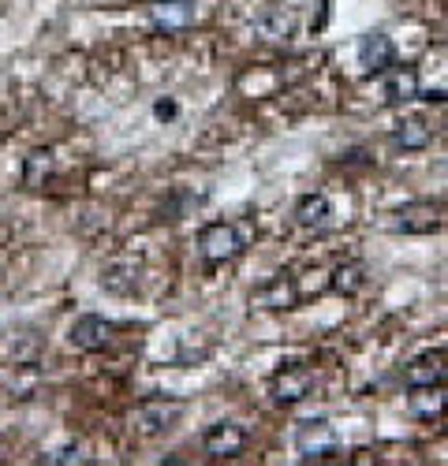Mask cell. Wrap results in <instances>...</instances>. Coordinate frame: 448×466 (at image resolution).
I'll list each match as a JSON object with an SVG mask.
<instances>
[{
  "instance_id": "3957f363",
  "label": "cell",
  "mask_w": 448,
  "mask_h": 466,
  "mask_svg": "<svg viewBox=\"0 0 448 466\" xmlns=\"http://www.w3.org/2000/svg\"><path fill=\"white\" fill-rule=\"evenodd\" d=\"M183 418V403L179 400H146V403H138L135 410H131V430L138 433V437H161V433H168L172 425Z\"/></svg>"
},
{
  "instance_id": "8992f818",
  "label": "cell",
  "mask_w": 448,
  "mask_h": 466,
  "mask_svg": "<svg viewBox=\"0 0 448 466\" xmlns=\"http://www.w3.org/2000/svg\"><path fill=\"white\" fill-rule=\"evenodd\" d=\"M392 228L403 231V236H430V231L441 228V202L419 198V202H407L392 213Z\"/></svg>"
},
{
  "instance_id": "5bb4252c",
  "label": "cell",
  "mask_w": 448,
  "mask_h": 466,
  "mask_svg": "<svg viewBox=\"0 0 448 466\" xmlns=\"http://www.w3.org/2000/svg\"><path fill=\"white\" fill-rule=\"evenodd\" d=\"M366 280H370V268H366V261H359V258H348V261H341V265L332 268L329 288H332V295L355 299V295L366 288Z\"/></svg>"
},
{
  "instance_id": "e0dca14e",
  "label": "cell",
  "mask_w": 448,
  "mask_h": 466,
  "mask_svg": "<svg viewBox=\"0 0 448 466\" xmlns=\"http://www.w3.org/2000/svg\"><path fill=\"white\" fill-rule=\"evenodd\" d=\"M382 97H385V105H407V101H415L419 97V75H415V67L392 71L389 79H385Z\"/></svg>"
},
{
  "instance_id": "ba28073f",
  "label": "cell",
  "mask_w": 448,
  "mask_h": 466,
  "mask_svg": "<svg viewBox=\"0 0 448 466\" xmlns=\"http://www.w3.org/2000/svg\"><path fill=\"white\" fill-rule=\"evenodd\" d=\"M247 441L250 437H247V430L239 421H213L209 430L202 433V448L213 459H236V455H243Z\"/></svg>"
},
{
  "instance_id": "6da1fadb",
  "label": "cell",
  "mask_w": 448,
  "mask_h": 466,
  "mask_svg": "<svg viewBox=\"0 0 448 466\" xmlns=\"http://www.w3.org/2000/svg\"><path fill=\"white\" fill-rule=\"evenodd\" d=\"M254 239V224L250 220H213L199 231V254L206 265H224L236 261Z\"/></svg>"
},
{
  "instance_id": "52a82bcc",
  "label": "cell",
  "mask_w": 448,
  "mask_h": 466,
  "mask_svg": "<svg viewBox=\"0 0 448 466\" xmlns=\"http://www.w3.org/2000/svg\"><path fill=\"white\" fill-rule=\"evenodd\" d=\"M355 60L366 75H385L392 64H396V46H392V37L382 34V30H370L359 37V46H355Z\"/></svg>"
},
{
  "instance_id": "9a60e30c",
  "label": "cell",
  "mask_w": 448,
  "mask_h": 466,
  "mask_svg": "<svg viewBox=\"0 0 448 466\" xmlns=\"http://www.w3.org/2000/svg\"><path fill=\"white\" fill-rule=\"evenodd\" d=\"M295 224L307 231H325L332 224V202L325 194H303V198L295 202Z\"/></svg>"
},
{
  "instance_id": "ffe728a7",
  "label": "cell",
  "mask_w": 448,
  "mask_h": 466,
  "mask_svg": "<svg viewBox=\"0 0 448 466\" xmlns=\"http://www.w3.org/2000/svg\"><path fill=\"white\" fill-rule=\"evenodd\" d=\"M154 116H158V120H172V116H176V101H158L154 105Z\"/></svg>"
},
{
  "instance_id": "44dd1931",
  "label": "cell",
  "mask_w": 448,
  "mask_h": 466,
  "mask_svg": "<svg viewBox=\"0 0 448 466\" xmlns=\"http://www.w3.org/2000/svg\"><path fill=\"white\" fill-rule=\"evenodd\" d=\"M419 97H423V101H430V105H444V101H448V94H444V90H426V94L419 90Z\"/></svg>"
},
{
  "instance_id": "9c48e42d",
  "label": "cell",
  "mask_w": 448,
  "mask_h": 466,
  "mask_svg": "<svg viewBox=\"0 0 448 466\" xmlns=\"http://www.w3.org/2000/svg\"><path fill=\"white\" fill-rule=\"evenodd\" d=\"M299 302V284L291 273H277L266 284H258L250 291V306L254 309H291Z\"/></svg>"
},
{
  "instance_id": "30bf717a",
  "label": "cell",
  "mask_w": 448,
  "mask_h": 466,
  "mask_svg": "<svg viewBox=\"0 0 448 466\" xmlns=\"http://www.w3.org/2000/svg\"><path fill=\"white\" fill-rule=\"evenodd\" d=\"M448 380V355L444 351H423L403 366V384L423 388V384H444Z\"/></svg>"
},
{
  "instance_id": "7c38bea8",
  "label": "cell",
  "mask_w": 448,
  "mask_h": 466,
  "mask_svg": "<svg viewBox=\"0 0 448 466\" xmlns=\"http://www.w3.org/2000/svg\"><path fill=\"white\" fill-rule=\"evenodd\" d=\"M407 414L419 421H441L448 414V392L444 384H423L407 392Z\"/></svg>"
},
{
  "instance_id": "2e32d148",
  "label": "cell",
  "mask_w": 448,
  "mask_h": 466,
  "mask_svg": "<svg viewBox=\"0 0 448 466\" xmlns=\"http://www.w3.org/2000/svg\"><path fill=\"white\" fill-rule=\"evenodd\" d=\"M430 142H433V127L426 120H419V116H407V120H400L396 131H392V146L403 149V153H419Z\"/></svg>"
},
{
  "instance_id": "7a4b0ae2",
  "label": "cell",
  "mask_w": 448,
  "mask_h": 466,
  "mask_svg": "<svg viewBox=\"0 0 448 466\" xmlns=\"http://www.w3.org/2000/svg\"><path fill=\"white\" fill-rule=\"evenodd\" d=\"M295 451L303 462H329L341 451V437H336V430L325 418H307L295 430Z\"/></svg>"
},
{
  "instance_id": "277c9868",
  "label": "cell",
  "mask_w": 448,
  "mask_h": 466,
  "mask_svg": "<svg viewBox=\"0 0 448 466\" xmlns=\"http://www.w3.org/2000/svg\"><path fill=\"white\" fill-rule=\"evenodd\" d=\"M314 384H318V377L311 366H284L270 380V396L277 407H291V403H303L314 392Z\"/></svg>"
},
{
  "instance_id": "4fadbf2b",
  "label": "cell",
  "mask_w": 448,
  "mask_h": 466,
  "mask_svg": "<svg viewBox=\"0 0 448 466\" xmlns=\"http://www.w3.org/2000/svg\"><path fill=\"white\" fill-rule=\"evenodd\" d=\"M149 23L161 34H179L195 23V0H158L149 8Z\"/></svg>"
},
{
  "instance_id": "ac0fdd59",
  "label": "cell",
  "mask_w": 448,
  "mask_h": 466,
  "mask_svg": "<svg viewBox=\"0 0 448 466\" xmlns=\"http://www.w3.org/2000/svg\"><path fill=\"white\" fill-rule=\"evenodd\" d=\"M49 172H53V153L49 149H34L26 157V165H23V183L26 187H42Z\"/></svg>"
},
{
  "instance_id": "8fae6325",
  "label": "cell",
  "mask_w": 448,
  "mask_h": 466,
  "mask_svg": "<svg viewBox=\"0 0 448 466\" xmlns=\"http://www.w3.org/2000/svg\"><path fill=\"white\" fill-rule=\"evenodd\" d=\"M254 34L261 42H291L299 34V15L291 8H261L254 15Z\"/></svg>"
},
{
  "instance_id": "d6986e66",
  "label": "cell",
  "mask_w": 448,
  "mask_h": 466,
  "mask_svg": "<svg viewBox=\"0 0 448 466\" xmlns=\"http://www.w3.org/2000/svg\"><path fill=\"white\" fill-rule=\"evenodd\" d=\"M46 462H53V466H67V462H90V455H87V448H83V444H67V448H60V451H53V455H46Z\"/></svg>"
},
{
  "instance_id": "5b68a950",
  "label": "cell",
  "mask_w": 448,
  "mask_h": 466,
  "mask_svg": "<svg viewBox=\"0 0 448 466\" xmlns=\"http://www.w3.org/2000/svg\"><path fill=\"white\" fill-rule=\"evenodd\" d=\"M112 336H117V325H112L108 318H101V314L75 318V325H71V332H67V339H71L75 351H87V355L105 351V347L112 343Z\"/></svg>"
}]
</instances>
